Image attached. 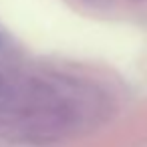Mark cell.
I'll use <instances>...</instances> for the list:
<instances>
[{
  "label": "cell",
  "mask_w": 147,
  "mask_h": 147,
  "mask_svg": "<svg viewBox=\"0 0 147 147\" xmlns=\"http://www.w3.org/2000/svg\"><path fill=\"white\" fill-rule=\"evenodd\" d=\"M18 97L20 95L16 91V87L4 75H0V111H6V109L14 107L16 101H18Z\"/></svg>",
  "instance_id": "1"
},
{
  "label": "cell",
  "mask_w": 147,
  "mask_h": 147,
  "mask_svg": "<svg viewBox=\"0 0 147 147\" xmlns=\"http://www.w3.org/2000/svg\"><path fill=\"white\" fill-rule=\"evenodd\" d=\"M0 42H2V40H0Z\"/></svg>",
  "instance_id": "2"
}]
</instances>
